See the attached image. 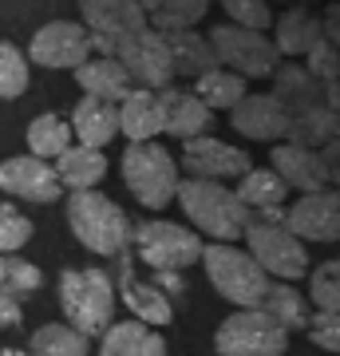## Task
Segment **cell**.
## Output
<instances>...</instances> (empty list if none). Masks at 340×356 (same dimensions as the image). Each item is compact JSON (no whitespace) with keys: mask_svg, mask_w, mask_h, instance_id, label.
<instances>
[{"mask_svg":"<svg viewBox=\"0 0 340 356\" xmlns=\"http://www.w3.org/2000/svg\"><path fill=\"white\" fill-rule=\"evenodd\" d=\"M67 226L83 250L99 257H123L131 250V218L119 202L99 191H79L67 198Z\"/></svg>","mask_w":340,"mask_h":356,"instance_id":"6da1fadb","label":"cell"},{"mask_svg":"<svg viewBox=\"0 0 340 356\" xmlns=\"http://www.w3.org/2000/svg\"><path fill=\"white\" fill-rule=\"evenodd\" d=\"M60 305L63 325H72L91 341V332H107L115 317V281L107 269L83 266V269H63L60 277Z\"/></svg>","mask_w":340,"mask_h":356,"instance_id":"7a4b0ae2","label":"cell"},{"mask_svg":"<svg viewBox=\"0 0 340 356\" xmlns=\"http://www.w3.org/2000/svg\"><path fill=\"white\" fill-rule=\"evenodd\" d=\"M178 202H182V214L210 238H222V245H229L234 238L245 234L250 226V210L234 198L229 186L222 182H202V178H182L178 182Z\"/></svg>","mask_w":340,"mask_h":356,"instance_id":"3957f363","label":"cell"},{"mask_svg":"<svg viewBox=\"0 0 340 356\" xmlns=\"http://www.w3.org/2000/svg\"><path fill=\"white\" fill-rule=\"evenodd\" d=\"M202 261H206V277L226 301H234L238 309H261L265 293L273 281L265 277V269L253 261L245 250L234 245H202Z\"/></svg>","mask_w":340,"mask_h":356,"instance_id":"277c9868","label":"cell"},{"mask_svg":"<svg viewBox=\"0 0 340 356\" xmlns=\"http://www.w3.org/2000/svg\"><path fill=\"white\" fill-rule=\"evenodd\" d=\"M123 182L139 206L159 210L178 194V159H170L163 143H131L123 151Z\"/></svg>","mask_w":340,"mask_h":356,"instance_id":"5b68a950","label":"cell"},{"mask_svg":"<svg viewBox=\"0 0 340 356\" xmlns=\"http://www.w3.org/2000/svg\"><path fill=\"white\" fill-rule=\"evenodd\" d=\"M131 245L154 273H182L202 261V238L175 222H143L131 229Z\"/></svg>","mask_w":340,"mask_h":356,"instance_id":"8992f818","label":"cell"},{"mask_svg":"<svg viewBox=\"0 0 340 356\" xmlns=\"http://www.w3.org/2000/svg\"><path fill=\"white\" fill-rule=\"evenodd\" d=\"M250 250L245 254L265 269V277H281V281H297L309 273V254L305 242L293 234L285 222H250L241 234Z\"/></svg>","mask_w":340,"mask_h":356,"instance_id":"52a82bcc","label":"cell"},{"mask_svg":"<svg viewBox=\"0 0 340 356\" xmlns=\"http://www.w3.org/2000/svg\"><path fill=\"white\" fill-rule=\"evenodd\" d=\"M214 348L218 356H285L289 332L265 317L261 309H238L218 325Z\"/></svg>","mask_w":340,"mask_h":356,"instance_id":"ba28073f","label":"cell"},{"mask_svg":"<svg viewBox=\"0 0 340 356\" xmlns=\"http://www.w3.org/2000/svg\"><path fill=\"white\" fill-rule=\"evenodd\" d=\"M210 48H214L218 67H226L234 76H273L281 67V56L273 48V40H265L261 32H245L234 24H218L210 32Z\"/></svg>","mask_w":340,"mask_h":356,"instance_id":"9c48e42d","label":"cell"},{"mask_svg":"<svg viewBox=\"0 0 340 356\" xmlns=\"http://www.w3.org/2000/svg\"><path fill=\"white\" fill-rule=\"evenodd\" d=\"M79 13L91 36V51H99V60H115L119 44L147 28V13L135 0H83Z\"/></svg>","mask_w":340,"mask_h":356,"instance_id":"30bf717a","label":"cell"},{"mask_svg":"<svg viewBox=\"0 0 340 356\" xmlns=\"http://www.w3.org/2000/svg\"><path fill=\"white\" fill-rule=\"evenodd\" d=\"M115 64L131 76V83L139 79L143 91H166L170 88V79H175L163 36L151 32V28H143V32H135L131 40H123L119 51H115Z\"/></svg>","mask_w":340,"mask_h":356,"instance_id":"8fae6325","label":"cell"},{"mask_svg":"<svg viewBox=\"0 0 340 356\" xmlns=\"http://www.w3.org/2000/svg\"><path fill=\"white\" fill-rule=\"evenodd\" d=\"M40 67H83L91 60V36L76 20H51L28 44Z\"/></svg>","mask_w":340,"mask_h":356,"instance_id":"7c38bea8","label":"cell"},{"mask_svg":"<svg viewBox=\"0 0 340 356\" xmlns=\"http://www.w3.org/2000/svg\"><path fill=\"white\" fill-rule=\"evenodd\" d=\"M178 166L186 175L202 178V182H222V178H234V175L241 178L253 163H250V154L241 147H234V143H222L214 135H198V139H186Z\"/></svg>","mask_w":340,"mask_h":356,"instance_id":"4fadbf2b","label":"cell"},{"mask_svg":"<svg viewBox=\"0 0 340 356\" xmlns=\"http://www.w3.org/2000/svg\"><path fill=\"white\" fill-rule=\"evenodd\" d=\"M285 226L309 242H340V191L297 198V206L285 210Z\"/></svg>","mask_w":340,"mask_h":356,"instance_id":"5bb4252c","label":"cell"},{"mask_svg":"<svg viewBox=\"0 0 340 356\" xmlns=\"http://www.w3.org/2000/svg\"><path fill=\"white\" fill-rule=\"evenodd\" d=\"M0 191L13 194V198H24V202H56L63 186L48 163H40L32 154H20V159L0 163Z\"/></svg>","mask_w":340,"mask_h":356,"instance_id":"9a60e30c","label":"cell"},{"mask_svg":"<svg viewBox=\"0 0 340 356\" xmlns=\"http://www.w3.org/2000/svg\"><path fill=\"white\" fill-rule=\"evenodd\" d=\"M159 111H163V135H175V139H198L214 127V111H206L194 91H159Z\"/></svg>","mask_w":340,"mask_h":356,"instance_id":"2e32d148","label":"cell"},{"mask_svg":"<svg viewBox=\"0 0 340 356\" xmlns=\"http://www.w3.org/2000/svg\"><path fill=\"white\" fill-rule=\"evenodd\" d=\"M229 127L245 135V139H261V143H273V139H285V127H289V115L281 111L277 103L269 95H245L241 103H234L229 111Z\"/></svg>","mask_w":340,"mask_h":356,"instance_id":"e0dca14e","label":"cell"},{"mask_svg":"<svg viewBox=\"0 0 340 356\" xmlns=\"http://www.w3.org/2000/svg\"><path fill=\"white\" fill-rule=\"evenodd\" d=\"M273 175L289 186V191H301V194H321L328 191V178H325V163L316 151H305V147H289L281 143L273 147Z\"/></svg>","mask_w":340,"mask_h":356,"instance_id":"ac0fdd59","label":"cell"},{"mask_svg":"<svg viewBox=\"0 0 340 356\" xmlns=\"http://www.w3.org/2000/svg\"><path fill=\"white\" fill-rule=\"evenodd\" d=\"M269 99L285 115H301V111H313V107H325V83H316L301 64H281L273 72Z\"/></svg>","mask_w":340,"mask_h":356,"instance_id":"d6986e66","label":"cell"},{"mask_svg":"<svg viewBox=\"0 0 340 356\" xmlns=\"http://www.w3.org/2000/svg\"><path fill=\"white\" fill-rule=\"evenodd\" d=\"M119 285H123L127 309L135 313L139 325H147V329H163V325L175 321V305H170V297H163V293L154 289V285H147V281L131 277V261H127V254L119 257Z\"/></svg>","mask_w":340,"mask_h":356,"instance_id":"ffe728a7","label":"cell"},{"mask_svg":"<svg viewBox=\"0 0 340 356\" xmlns=\"http://www.w3.org/2000/svg\"><path fill=\"white\" fill-rule=\"evenodd\" d=\"M67 127L76 131L79 147L103 151V147H107L115 135H119V107H111V103L83 95V99L76 103V111H72V123H67Z\"/></svg>","mask_w":340,"mask_h":356,"instance_id":"44dd1931","label":"cell"},{"mask_svg":"<svg viewBox=\"0 0 340 356\" xmlns=\"http://www.w3.org/2000/svg\"><path fill=\"white\" fill-rule=\"evenodd\" d=\"M119 131L131 143H151L163 135V111H159V91H131L119 103Z\"/></svg>","mask_w":340,"mask_h":356,"instance_id":"7402d4cb","label":"cell"},{"mask_svg":"<svg viewBox=\"0 0 340 356\" xmlns=\"http://www.w3.org/2000/svg\"><path fill=\"white\" fill-rule=\"evenodd\" d=\"M76 79L79 88H83V95H91V99H103L111 103V107H119V103L131 95V76H127L123 67L115 64V60H88L83 67H76Z\"/></svg>","mask_w":340,"mask_h":356,"instance_id":"603a6c76","label":"cell"},{"mask_svg":"<svg viewBox=\"0 0 340 356\" xmlns=\"http://www.w3.org/2000/svg\"><path fill=\"white\" fill-rule=\"evenodd\" d=\"M163 44H166V56H170V72H175V76L198 79V76H206V72L218 67L210 40L198 36V32H166Z\"/></svg>","mask_w":340,"mask_h":356,"instance_id":"cb8c5ba5","label":"cell"},{"mask_svg":"<svg viewBox=\"0 0 340 356\" xmlns=\"http://www.w3.org/2000/svg\"><path fill=\"white\" fill-rule=\"evenodd\" d=\"M51 170L60 178V186L79 194V191H95L99 186V178L107 175V159H103V151H91V147H67Z\"/></svg>","mask_w":340,"mask_h":356,"instance_id":"d4e9b609","label":"cell"},{"mask_svg":"<svg viewBox=\"0 0 340 356\" xmlns=\"http://www.w3.org/2000/svg\"><path fill=\"white\" fill-rule=\"evenodd\" d=\"M99 356H166V341L139 321H123L103 332Z\"/></svg>","mask_w":340,"mask_h":356,"instance_id":"484cf974","label":"cell"},{"mask_svg":"<svg viewBox=\"0 0 340 356\" xmlns=\"http://www.w3.org/2000/svg\"><path fill=\"white\" fill-rule=\"evenodd\" d=\"M321 40H325L321 16H313L309 8H289V13L277 20V40H273V48H277V56H309Z\"/></svg>","mask_w":340,"mask_h":356,"instance_id":"4316f807","label":"cell"},{"mask_svg":"<svg viewBox=\"0 0 340 356\" xmlns=\"http://www.w3.org/2000/svg\"><path fill=\"white\" fill-rule=\"evenodd\" d=\"M285 139H289V147H305V151L328 147L332 139H340V119L328 111V107H313V111L289 115Z\"/></svg>","mask_w":340,"mask_h":356,"instance_id":"83f0119b","label":"cell"},{"mask_svg":"<svg viewBox=\"0 0 340 356\" xmlns=\"http://www.w3.org/2000/svg\"><path fill=\"white\" fill-rule=\"evenodd\" d=\"M147 28L166 36V32H194L202 16H206V0H151L143 4Z\"/></svg>","mask_w":340,"mask_h":356,"instance_id":"f1b7e54d","label":"cell"},{"mask_svg":"<svg viewBox=\"0 0 340 356\" xmlns=\"http://www.w3.org/2000/svg\"><path fill=\"white\" fill-rule=\"evenodd\" d=\"M285 194H289V186H285L273 170H265V166H250V170L238 178L234 198H238L245 210H269V206L285 202Z\"/></svg>","mask_w":340,"mask_h":356,"instance_id":"f546056e","label":"cell"},{"mask_svg":"<svg viewBox=\"0 0 340 356\" xmlns=\"http://www.w3.org/2000/svg\"><path fill=\"white\" fill-rule=\"evenodd\" d=\"M67 147H72V127H67V119H60V115H40V119L28 123V154H32V159L48 163V159H60Z\"/></svg>","mask_w":340,"mask_h":356,"instance_id":"4dcf8cb0","label":"cell"},{"mask_svg":"<svg viewBox=\"0 0 340 356\" xmlns=\"http://www.w3.org/2000/svg\"><path fill=\"white\" fill-rule=\"evenodd\" d=\"M261 313L269 321H277L285 332L305 329L309 317H313V313H309V301H305L293 285H269V293H265V301H261Z\"/></svg>","mask_w":340,"mask_h":356,"instance_id":"1f68e13d","label":"cell"},{"mask_svg":"<svg viewBox=\"0 0 340 356\" xmlns=\"http://www.w3.org/2000/svg\"><path fill=\"white\" fill-rule=\"evenodd\" d=\"M91 341L83 332H76L72 325H40L32 332L28 356H88Z\"/></svg>","mask_w":340,"mask_h":356,"instance_id":"d6a6232c","label":"cell"},{"mask_svg":"<svg viewBox=\"0 0 340 356\" xmlns=\"http://www.w3.org/2000/svg\"><path fill=\"white\" fill-rule=\"evenodd\" d=\"M194 95H198V103L210 111V107H234V103H241L250 91H245V79L241 76H234V72H226V67H214V72L198 76Z\"/></svg>","mask_w":340,"mask_h":356,"instance_id":"836d02e7","label":"cell"},{"mask_svg":"<svg viewBox=\"0 0 340 356\" xmlns=\"http://www.w3.org/2000/svg\"><path fill=\"white\" fill-rule=\"evenodd\" d=\"M309 301L316 313H340V257L337 261H321L309 277Z\"/></svg>","mask_w":340,"mask_h":356,"instance_id":"e575fe53","label":"cell"},{"mask_svg":"<svg viewBox=\"0 0 340 356\" xmlns=\"http://www.w3.org/2000/svg\"><path fill=\"white\" fill-rule=\"evenodd\" d=\"M28 91V60L20 48L0 40V99H16Z\"/></svg>","mask_w":340,"mask_h":356,"instance_id":"d590c367","label":"cell"},{"mask_svg":"<svg viewBox=\"0 0 340 356\" xmlns=\"http://www.w3.org/2000/svg\"><path fill=\"white\" fill-rule=\"evenodd\" d=\"M28 242H32V222H28L13 202H4L0 206V254L13 257L16 250H24Z\"/></svg>","mask_w":340,"mask_h":356,"instance_id":"8d00e7d4","label":"cell"},{"mask_svg":"<svg viewBox=\"0 0 340 356\" xmlns=\"http://www.w3.org/2000/svg\"><path fill=\"white\" fill-rule=\"evenodd\" d=\"M40 285H44V273H40L32 261H24V257H8L4 261V289L8 297H24V293H36Z\"/></svg>","mask_w":340,"mask_h":356,"instance_id":"74e56055","label":"cell"},{"mask_svg":"<svg viewBox=\"0 0 340 356\" xmlns=\"http://www.w3.org/2000/svg\"><path fill=\"white\" fill-rule=\"evenodd\" d=\"M226 13L234 16V28H245V32H261L269 28L273 13H269V4L261 0H226Z\"/></svg>","mask_w":340,"mask_h":356,"instance_id":"f35d334b","label":"cell"},{"mask_svg":"<svg viewBox=\"0 0 340 356\" xmlns=\"http://www.w3.org/2000/svg\"><path fill=\"white\" fill-rule=\"evenodd\" d=\"M301 67L316 79V83H337V79H340V51L332 48V44H325V40H321V44L305 56Z\"/></svg>","mask_w":340,"mask_h":356,"instance_id":"ab89813d","label":"cell"},{"mask_svg":"<svg viewBox=\"0 0 340 356\" xmlns=\"http://www.w3.org/2000/svg\"><path fill=\"white\" fill-rule=\"evenodd\" d=\"M305 332L313 337L316 348H325V353H340V313H313Z\"/></svg>","mask_w":340,"mask_h":356,"instance_id":"60d3db41","label":"cell"},{"mask_svg":"<svg viewBox=\"0 0 340 356\" xmlns=\"http://www.w3.org/2000/svg\"><path fill=\"white\" fill-rule=\"evenodd\" d=\"M316 154H321V163H325V178L332 182V191H340V139H332Z\"/></svg>","mask_w":340,"mask_h":356,"instance_id":"b9f144b4","label":"cell"},{"mask_svg":"<svg viewBox=\"0 0 340 356\" xmlns=\"http://www.w3.org/2000/svg\"><path fill=\"white\" fill-rule=\"evenodd\" d=\"M20 321H24L20 301H16V297H8V293H0V329H16Z\"/></svg>","mask_w":340,"mask_h":356,"instance_id":"7bdbcfd3","label":"cell"},{"mask_svg":"<svg viewBox=\"0 0 340 356\" xmlns=\"http://www.w3.org/2000/svg\"><path fill=\"white\" fill-rule=\"evenodd\" d=\"M321 32H325V44L340 51V4H328V13L321 16Z\"/></svg>","mask_w":340,"mask_h":356,"instance_id":"ee69618b","label":"cell"},{"mask_svg":"<svg viewBox=\"0 0 340 356\" xmlns=\"http://www.w3.org/2000/svg\"><path fill=\"white\" fill-rule=\"evenodd\" d=\"M325 107L340 119V79L337 83H325Z\"/></svg>","mask_w":340,"mask_h":356,"instance_id":"f6af8a7d","label":"cell"},{"mask_svg":"<svg viewBox=\"0 0 340 356\" xmlns=\"http://www.w3.org/2000/svg\"><path fill=\"white\" fill-rule=\"evenodd\" d=\"M4 261H8V257L0 254V285H4Z\"/></svg>","mask_w":340,"mask_h":356,"instance_id":"bcb514c9","label":"cell"},{"mask_svg":"<svg viewBox=\"0 0 340 356\" xmlns=\"http://www.w3.org/2000/svg\"><path fill=\"white\" fill-rule=\"evenodd\" d=\"M0 356H28V353H16V348H4Z\"/></svg>","mask_w":340,"mask_h":356,"instance_id":"7dc6e473","label":"cell"}]
</instances>
